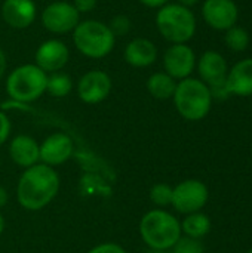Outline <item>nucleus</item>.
Here are the masks:
<instances>
[{
	"label": "nucleus",
	"instance_id": "12",
	"mask_svg": "<svg viewBox=\"0 0 252 253\" xmlns=\"http://www.w3.org/2000/svg\"><path fill=\"white\" fill-rule=\"evenodd\" d=\"M202 16L211 28L227 31L236 24L239 10L233 0H205Z\"/></svg>",
	"mask_w": 252,
	"mask_h": 253
},
{
	"label": "nucleus",
	"instance_id": "35",
	"mask_svg": "<svg viewBox=\"0 0 252 253\" xmlns=\"http://www.w3.org/2000/svg\"><path fill=\"white\" fill-rule=\"evenodd\" d=\"M0 169H1V159H0Z\"/></svg>",
	"mask_w": 252,
	"mask_h": 253
},
{
	"label": "nucleus",
	"instance_id": "18",
	"mask_svg": "<svg viewBox=\"0 0 252 253\" xmlns=\"http://www.w3.org/2000/svg\"><path fill=\"white\" fill-rule=\"evenodd\" d=\"M226 86L230 95L251 96L252 95V58H247L235 64L226 77Z\"/></svg>",
	"mask_w": 252,
	"mask_h": 253
},
{
	"label": "nucleus",
	"instance_id": "2",
	"mask_svg": "<svg viewBox=\"0 0 252 253\" xmlns=\"http://www.w3.org/2000/svg\"><path fill=\"white\" fill-rule=\"evenodd\" d=\"M140 236L150 251L172 249L183 236L180 221L163 209L147 212L140 221Z\"/></svg>",
	"mask_w": 252,
	"mask_h": 253
},
{
	"label": "nucleus",
	"instance_id": "19",
	"mask_svg": "<svg viewBox=\"0 0 252 253\" xmlns=\"http://www.w3.org/2000/svg\"><path fill=\"white\" fill-rule=\"evenodd\" d=\"M177 83L178 82L175 79H172L169 74H166L165 71H157V73H153L147 79L146 87L153 98L165 101V99H169L174 96Z\"/></svg>",
	"mask_w": 252,
	"mask_h": 253
},
{
	"label": "nucleus",
	"instance_id": "26",
	"mask_svg": "<svg viewBox=\"0 0 252 253\" xmlns=\"http://www.w3.org/2000/svg\"><path fill=\"white\" fill-rule=\"evenodd\" d=\"M9 135H10V120L6 116V113L0 110V147L7 141Z\"/></svg>",
	"mask_w": 252,
	"mask_h": 253
},
{
	"label": "nucleus",
	"instance_id": "5",
	"mask_svg": "<svg viewBox=\"0 0 252 253\" xmlns=\"http://www.w3.org/2000/svg\"><path fill=\"white\" fill-rule=\"evenodd\" d=\"M48 74L34 62L15 67L6 77V93L19 104H30L46 93Z\"/></svg>",
	"mask_w": 252,
	"mask_h": 253
},
{
	"label": "nucleus",
	"instance_id": "30",
	"mask_svg": "<svg viewBox=\"0 0 252 253\" xmlns=\"http://www.w3.org/2000/svg\"><path fill=\"white\" fill-rule=\"evenodd\" d=\"M6 70H7V58H6L4 52L1 50V47H0V80L4 77Z\"/></svg>",
	"mask_w": 252,
	"mask_h": 253
},
{
	"label": "nucleus",
	"instance_id": "27",
	"mask_svg": "<svg viewBox=\"0 0 252 253\" xmlns=\"http://www.w3.org/2000/svg\"><path fill=\"white\" fill-rule=\"evenodd\" d=\"M88 253H126V251L116 243H101L95 248H92Z\"/></svg>",
	"mask_w": 252,
	"mask_h": 253
},
{
	"label": "nucleus",
	"instance_id": "1",
	"mask_svg": "<svg viewBox=\"0 0 252 253\" xmlns=\"http://www.w3.org/2000/svg\"><path fill=\"white\" fill-rule=\"evenodd\" d=\"M59 187L61 181L56 170L37 163L22 172L16 187V199L25 211H42L56 197Z\"/></svg>",
	"mask_w": 252,
	"mask_h": 253
},
{
	"label": "nucleus",
	"instance_id": "33",
	"mask_svg": "<svg viewBox=\"0 0 252 253\" xmlns=\"http://www.w3.org/2000/svg\"><path fill=\"white\" fill-rule=\"evenodd\" d=\"M3 230H4V219H3V216H1V213H0V236H1V233H3Z\"/></svg>",
	"mask_w": 252,
	"mask_h": 253
},
{
	"label": "nucleus",
	"instance_id": "31",
	"mask_svg": "<svg viewBox=\"0 0 252 253\" xmlns=\"http://www.w3.org/2000/svg\"><path fill=\"white\" fill-rule=\"evenodd\" d=\"M6 203H7V191L3 187H0V209L4 208Z\"/></svg>",
	"mask_w": 252,
	"mask_h": 253
},
{
	"label": "nucleus",
	"instance_id": "4",
	"mask_svg": "<svg viewBox=\"0 0 252 253\" xmlns=\"http://www.w3.org/2000/svg\"><path fill=\"white\" fill-rule=\"evenodd\" d=\"M172 99L178 114L190 122L205 119L212 105L209 87L201 79L193 77L183 79L177 83Z\"/></svg>",
	"mask_w": 252,
	"mask_h": 253
},
{
	"label": "nucleus",
	"instance_id": "16",
	"mask_svg": "<svg viewBox=\"0 0 252 253\" xmlns=\"http://www.w3.org/2000/svg\"><path fill=\"white\" fill-rule=\"evenodd\" d=\"M123 58L126 64L134 68H146L156 62L157 47L150 39L135 37L125 46Z\"/></svg>",
	"mask_w": 252,
	"mask_h": 253
},
{
	"label": "nucleus",
	"instance_id": "21",
	"mask_svg": "<svg viewBox=\"0 0 252 253\" xmlns=\"http://www.w3.org/2000/svg\"><path fill=\"white\" fill-rule=\"evenodd\" d=\"M73 90V79L62 71L48 74L46 80V93L53 98H65Z\"/></svg>",
	"mask_w": 252,
	"mask_h": 253
},
{
	"label": "nucleus",
	"instance_id": "23",
	"mask_svg": "<svg viewBox=\"0 0 252 253\" xmlns=\"http://www.w3.org/2000/svg\"><path fill=\"white\" fill-rule=\"evenodd\" d=\"M172 187L168 184H156L151 187L150 190V200L153 205L159 206V208H165L168 205L172 203Z\"/></svg>",
	"mask_w": 252,
	"mask_h": 253
},
{
	"label": "nucleus",
	"instance_id": "17",
	"mask_svg": "<svg viewBox=\"0 0 252 253\" xmlns=\"http://www.w3.org/2000/svg\"><path fill=\"white\" fill-rule=\"evenodd\" d=\"M9 156L18 166L31 168L40 162V144L30 135H16L9 144Z\"/></svg>",
	"mask_w": 252,
	"mask_h": 253
},
{
	"label": "nucleus",
	"instance_id": "8",
	"mask_svg": "<svg viewBox=\"0 0 252 253\" xmlns=\"http://www.w3.org/2000/svg\"><path fill=\"white\" fill-rule=\"evenodd\" d=\"M209 199L206 185L199 179H186L172 190V206L183 215L201 212Z\"/></svg>",
	"mask_w": 252,
	"mask_h": 253
},
{
	"label": "nucleus",
	"instance_id": "14",
	"mask_svg": "<svg viewBox=\"0 0 252 253\" xmlns=\"http://www.w3.org/2000/svg\"><path fill=\"white\" fill-rule=\"evenodd\" d=\"M74 153L73 141L68 135L56 132L40 144V162L46 166H59L71 159Z\"/></svg>",
	"mask_w": 252,
	"mask_h": 253
},
{
	"label": "nucleus",
	"instance_id": "9",
	"mask_svg": "<svg viewBox=\"0 0 252 253\" xmlns=\"http://www.w3.org/2000/svg\"><path fill=\"white\" fill-rule=\"evenodd\" d=\"M113 82L102 70H89L77 82V96L82 102L95 105L105 101L111 92Z\"/></svg>",
	"mask_w": 252,
	"mask_h": 253
},
{
	"label": "nucleus",
	"instance_id": "34",
	"mask_svg": "<svg viewBox=\"0 0 252 253\" xmlns=\"http://www.w3.org/2000/svg\"><path fill=\"white\" fill-rule=\"evenodd\" d=\"M149 253H174L172 249H168V251H150Z\"/></svg>",
	"mask_w": 252,
	"mask_h": 253
},
{
	"label": "nucleus",
	"instance_id": "24",
	"mask_svg": "<svg viewBox=\"0 0 252 253\" xmlns=\"http://www.w3.org/2000/svg\"><path fill=\"white\" fill-rule=\"evenodd\" d=\"M108 27H110L111 33L114 34V37L117 39V37H123V36L129 34V31L132 30V21L128 15L119 13L110 19Z\"/></svg>",
	"mask_w": 252,
	"mask_h": 253
},
{
	"label": "nucleus",
	"instance_id": "3",
	"mask_svg": "<svg viewBox=\"0 0 252 253\" xmlns=\"http://www.w3.org/2000/svg\"><path fill=\"white\" fill-rule=\"evenodd\" d=\"M73 43L77 52L85 58L102 59L113 52L116 37L107 22L100 19H85L74 28Z\"/></svg>",
	"mask_w": 252,
	"mask_h": 253
},
{
	"label": "nucleus",
	"instance_id": "32",
	"mask_svg": "<svg viewBox=\"0 0 252 253\" xmlns=\"http://www.w3.org/2000/svg\"><path fill=\"white\" fill-rule=\"evenodd\" d=\"M177 3H180V4H183L186 7H192L196 3H199V0H177Z\"/></svg>",
	"mask_w": 252,
	"mask_h": 253
},
{
	"label": "nucleus",
	"instance_id": "15",
	"mask_svg": "<svg viewBox=\"0 0 252 253\" xmlns=\"http://www.w3.org/2000/svg\"><path fill=\"white\" fill-rule=\"evenodd\" d=\"M198 73L201 80L208 86H215L226 82L229 67L221 53L217 50H206L198 61Z\"/></svg>",
	"mask_w": 252,
	"mask_h": 253
},
{
	"label": "nucleus",
	"instance_id": "25",
	"mask_svg": "<svg viewBox=\"0 0 252 253\" xmlns=\"http://www.w3.org/2000/svg\"><path fill=\"white\" fill-rule=\"evenodd\" d=\"M174 253H205L203 245L198 239L181 236L172 248Z\"/></svg>",
	"mask_w": 252,
	"mask_h": 253
},
{
	"label": "nucleus",
	"instance_id": "11",
	"mask_svg": "<svg viewBox=\"0 0 252 253\" xmlns=\"http://www.w3.org/2000/svg\"><path fill=\"white\" fill-rule=\"evenodd\" d=\"M70 59L68 46L59 39H48L42 42L34 53V64L46 74L61 71Z\"/></svg>",
	"mask_w": 252,
	"mask_h": 253
},
{
	"label": "nucleus",
	"instance_id": "29",
	"mask_svg": "<svg viewBox=\"0 0 252 253\" xmlns=\"http://www.w3.org/2000/svg\"><path fill=\"white\" fill-rule=\"evenodd\" d=\"M138 1L147 7H151V9H160L162 6L169 3V0H138Z\"/></svg>",
	"mask_w": 252,
	"mask_h": 253
},
{
	"label": "nucleus",
	"instance_id": "7",
	"mask_svg": "<svg viewBox=\"0 0 252 253\" xmlns=\"http://www.w3.org/2000/svg\"><path fill=\"white\" fill-rule=\"evenodd\" d=\"M40 22L43 28L52 34L61 36L73 33L80 22V13L73 3L65 0H56L43 7L40 12Z\"/></svg>",
	"mask_w": 252,
	"mask_h": 253
},
{
	"label": "nucleus",
	"instance_id": "20",
	"mask_svg": "<svg viewBox=\"0 0 252 253\" xmlns=\"http://www.w3.org/2000/svg\"><path fill=\"white\" fill-rule=\"evenodd\" d=\"M180 225H181V233H184V236L198 240H201L211 231V219L202 212L186 215L184 221Z\"/></svg>",
	"mask_w": 252,
	"mask_h": 253
},
{
	"label": "nucleus",
	"instance_id": "36",
	"mask_svg": "<svg viewBox=\"0 0 252 253\" xmlns=\"http://www.w3.org/2000/svg\"><path fill=\"white\" fill-rule=\"evenodd\" d=\"M248 253H252V249H251V251H250V252H248Z\"/></svg>",
	"mask_w": 252,
	"mask_h": 253
},
{
	"label": "nucleus",
	"instance_id": "22",
	"mask_svg": "<svg viewBox=\"0 0 252 253\" xmlns=\"http://www.w3.org/2000/svg\"><path fill=\"white\" fill-rule=\"evenodd\" d=\"M226 44L230 50L233 52H244L248 44H250V34L247 30L233 25L232 28H229L226 31Z\"/></svg>",
	"mask_w": 252,
	"mask_h": 253
},
{
	"label": "nucleus",
	"instance_id": "28",
	"mask_svg": "<svg viewBox=\"0 0 252 253\" xmlns=\"http://www.w3.org/2000/svg\"><path fill=\"white\" fill-rule=\"evenodd\" d=\"M71 3L76 7V10L82 15V13H91L97 7L98 0H73Z\"/></svg>",
	"mask_w": 252,
	"mask_h": 253
},
{
	"label": "nucleus",
	"instance_id": "6",
	"mask_svg": "<svg viewBox=\"0 0 252 253\" xmlns=\"http://www.w3.org/2000/svg\"><path fill=\"white\" fill-rule=\"evenodd\" d=\"M156 28L171 44L187 43L196 33V18L190 7L180 3H168L157 9Z\"/></svg>",
	"mask_w": 252,
	"mask_h": 253
},
{
	"label": "nucleus",
	"instance_id": "13",
	"mask_svg": "<svg viewBox=\"0 0 252 253\" xmlns=\"http://www.w3.org/2000/svg\"><path fill=\"white\" fill-rule=\"evenodd\" d=\"M37 18V6L34 0H3L1 19L15 30H25L34 24Z\"/></svg>",
	"mask_w": 252,
	"mask_h": 253
},
{
	"label": "nucleus",
	"instance_id": "10",
	"mask_svg": "<svg viewBox=\"0 0 252 253\" xmlns=\"http://www.w3.org/2000/svg\"><path fill=\"white\" fill-rule=\"evenodd\" d=\"M162 62L165 73L180 82L192 76L196 67V55L187 43H177L165 50Z\"/></svg>",
	"mask_w": 252,
	"mask_h": 253
}]
</instances>
